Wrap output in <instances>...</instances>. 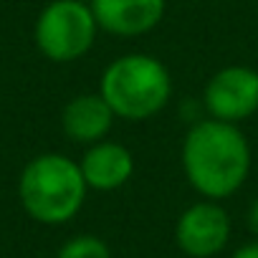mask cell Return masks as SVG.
Wrapping results in <instances>:
<instances>
[{
    "label": "cell",
    "mask_w": 258,
    "mask_h": 258,
    "mask_svg": "<svg viewBox=\"0 0 258 258\" xmlns=\"http://www.w3.org/2000/svg\"><path fill=\"white\" fill-rule=\"evenodd\" d=\"M230 215L215 200H198L187 205L175 223V243L190 258H213L230 243Z\"/></svg>",
    "instance_id": "6"
},
{
    "label": "cell",
    "mask_w": 258,
    "mask_h": 258,
    "mask_svg": "<svg viewBox=\"0 0 258 258\" xmlns=\"http://www.w3.org/2000/svg\"><path fill=\"white\" fill-rule=\"evenodd\" d=\"M79 167H81V175L89 190L114 192L132 180L137 165H135L132 150L106 137L91 147H84Z\"/></svg>",
    "instance_id": "8"
},
{
    "label": "cell",
    "mask_w": 258,
    "mask_h": 258,
    "mask_svg": "<svg viewBox=\"0 0 258 258\" xmlns=\"http://www.w3.org/2000/svg\"><path fill=\"white\" fill-rule=\"evenodd\" d=\"M116 121V114L104 101L99 91L76 94L66 101L61 111V129L63 135L81 147H91L109 137L111 126Z\"/></svg>",
    "instance_id": "9"
},
{
    "label": "cell",
    "mask_w": 258,
    "mask_h": 258,
    "mask_svg": "<svg viewBox=\"0 0 258 258\" xmlns=\"http://www.w3.org/2000/svg\"><path fill=\"white\" fill-rule=\"evenodd\" d=\"M182 172L187 185L203 200H228L250 175V142L238 124L200 119L182 140L180 150Z\"/></svg>",
    "instance_id": "1"
},
{
    "label": "cell",
    "mask_w": 258,
    "mask_h": 258,
    "mask_svg": "<svg viewBox=\"0 0 258 258\" xmlns=\"http://www.w3.org/2000/svg\"><path fill=\"white\" fill-rule=\"evenodd\" d=\"M89 187L76 160L61 152H43L33 157L18 177V200L23 210L43 225H63L74 220Z\"/></svg>",
    "instance_id": "3"
},
{
    "label": "cell",
    "mask_w": 258,
    "mask_h": 258,
    "mask_svg": "<svg viewBox=\"0 0 258 258\" xmlns=\"http://www.w3.org/2000/svg\"><path fill=\"white\" fill-rule=\"evenodd\" d=\"M203 106L210 119L228 124L258 114V69L243 63L218 69L203 89Z\"/></svg>",
    "instance_id": "5"
},
{
    "label": "cell",
    "mask_w": 258,
    "mask_h": 258,
    "mask_svg": "<svg viewBox=\"0 0 258 258\" xmlns=\"http://www.w3.org/2000/svg\"><path fill=\"white\" fill-rule=\"evenodd\" d=\"M245 220H248V230L253 233V240H258V198L248 205V215H245Z\"/></svg>",
    "instance_id": "11"
},
{
    "label": "cell",
    "mask_w": 258,
    "mask_h": 258,
    "mask_svg": "<svg viewBox=\"0 0 258 258\" xmlns=\"http://www.w3.org/2000/svg\"><path fill=\"white\" fill-rule=\"evenodd\" d=\"M230 258H258V240H250V243H243L240 248L233 250Z\"/></svg>",
    "instance_id": "12"
},
{
    "label": "cell",
    "mask_w": 258,
    "mask_h": 258,
    "mask_svg": "<svg viewBox=\"0 0 258 258\" xmlns=\"http://www.w3.org/2000/svg\"><path fill=\"white\" fill-rule=\"evenodd\" d=\"M99 31L119 38H137L155 31L167 11V0H89Z\"/></svg>",
    "instance_id": "7"
},
{
    "label": "cell",
    "mask_w": 258,
    "mask_h": 258,
    "mask_svg": "<svg viewBox=\"0 0 258 258\" xmlns=\"http://www.w3.org/2000/svg\"><path fill=\"white\" fill-rule=\"evenodd\" d=\"M99 94L116 119L147 121L170 104L172 74L152 53H121L101 71Z\"/></svg>",
    "instance_id": "2"
},
{
    "label": "cell",
    "mask_w": 258,
    "mask_h": 258,
    "mask_svg": "<svg viewBox=\"0 0 258 258\" xmlns=\"http://www.w3.org/2000/svg\"><path fill=\"white\" fill-rule=\"evenodd\" d=\"M56 258H111V248L104 238L81 233V235H71L58 248Z\"/></svg>",
    "instance_id": "10"
},
{
    "label": "cell",
    "mask_w": 258,
    "mask_h": 258,
    "mask_svg": "<svg viewBox=\"0 0 258 258\" xmlns=\"http://www.w3.org/2000/svg\"><path fill=\"white\" fill-rule=\"evenodd\" d=\"M99 36V23L89 0H51L33 26L36 48L53 63L84 58Z\"/></svg>",
    "instance_id": "4"
}]
</instances>
